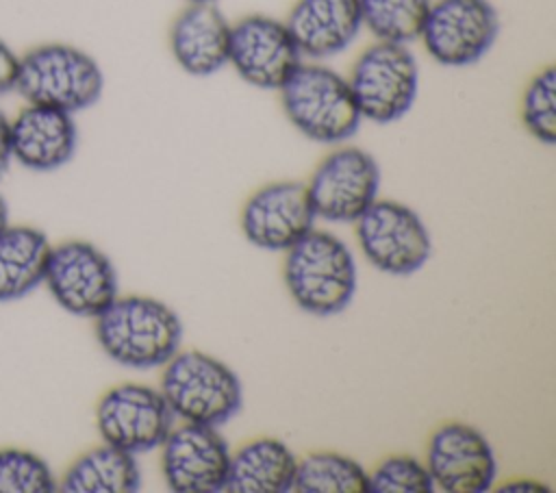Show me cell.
I'll use <instances>...</instances> for the list:
<instances>
[{
	"instance_id": "6da1fadb",
	"label": "cell",
	"mask_w": 556,
	"mask_h": 493,
	"mask_svg": "<svg viewBox=\"0 0 556 493\" xmlns=\"http://www.w3.org/2000/svg\"><path fill=\"white\" fill-rule=\"evenodd\" d=\"M93 319L102 352L130 369L163 367L182 343L180 317L150 295H117Z\"/></svg>"
},
{
	"instance_id": "7a4b0ae2",
	"label": "cell",
	"mask_w": 556,
	"mask_h": 493,
	"mask_svg": "<svg viewBox=\"0 0 556 493\" xmlns=\"http://www.w3.org/2000/svg\"><path fill=\"white\" fill-rule=\"evenodd\" d=\"M282 280L304 313L339 315L356 293V261L345 241L313 228L285 252Z\"/></svg>"
},
{
	"instance_id": "3957f363",
	"label": "cell",
	"mask_w": 556,
	"mask_h": 493,
	"mask_svg": "<svg viewBox=\"0 0 556 493\" xmlns=\"http://www.w3.org/2000/svg\"><path fill=\"white\" fill-rule=\"evenodd\" d=\"M278 96L289 124L315 143H345L363 122L348 78L324 61H302Z\"/></svg>"
},
{
	"instance_id": "277c9868",
	"label": "cell",
	"mask_w": 556,
	"mask_h": 493,
	"mask_svg": "<svg viewBox=\"0 0 556 493\" xmlns=\"http://www.w3.org/2000/svg\"><path fill=\"white\" fill-rule=\"evenodd\" d=\"M13 89L28 104L78 113L102 98L104 72L87 50L50 41L20 56Z\"/></svg>"
},
{
	"instance_id": "5b68a950",
	"label": "cell",
	"mask_w": 556,
	"mask_h": 493,
	"mask_svg": "<svg viewBox=\"0 0 556 493\" xmlns=\"http://www.w3.org/2000/svg\"><path fill=\"white\" fill-rule=\"evenodd\" d=\"M174 417L187 424L219 428L243 406V387L237 374L219 358L200 350L176 352L159 382Z\"/></svg>"
},
{
	"instance_id": "8992f818",
	"label": "cell",
	"mask_w": 556,
	"mask_h": 493,
	"mask_svg": "<svg viewBox=\"0 0 556 493\" xmlns=\"http://www.w3.org/2000/svg\"><path fill=\"white\" fill-rule=\"evenodd\" d=\"M345 78L361 117L374 124L400 122L419 96V65L408 43L374 39Z\"/></svg>"
},
{
	"instance_id": "52a82bcc",
	"label": "cell",
	"mask_w": 556,
	"mask_h": 493,
	"mask_svg": "<svg viewBox=\"0 0 556 493\" xmlns=\"http://www.w3.org/2000/svg\"><path fill=\"white\" fill-rule=\"evenodd\" d=\"M500 28L491 0H432L417 41L434 63L469 67L491 52Z\"/></svg>"
},
{
	"instance_id": "ba28073f",
	"label": "cell",
	"mask_w": 556,
	"mask_h": 493,
	"mask_svg": "<svg viewBox=\"0 0 556 493\" xmlns=\"http://www.w3.org/2000/svg\"><path fill=\"white\" fill-rule=\"evenodd\" d=\"M365 258L382 274L410 276L432 256V239L421 217L395 200H374L354 222Z\"/></svg>"
},
{
	"instance_id": "9c48e42d",
	"label": "cell",
	"mask_w": 556,
	"mask_h": 493,
	"mask_svg": "<svg viewBox=\"0 0 556 493\" xmlns=\"http://www.w3.org/2000/svg\"><path fill=\"white\" fill-rule=\"evenodd\" d=\"M43 285L54 302L76 317L93 319L119 295L111 258L83 239H67L50 248Z\"/></svg>"
},
{
	"instance_id": "30bf717a",
	"label": "cell",
	"mask_w": 556,
	"mask_h": 493,
	"mask_svg": "<svg viewBox=\"0 0 556 493\" xmlns=\"http://www.w3.org/2000/svg\"><path fill=\"white\" fill-rule=\"evenodd\" d=\"M380 167L363 148L339 143L313 169L306 191L315 217L354 224L378 198Z\"/></svg>"
},
{
	"instance_id": "8fae6325",
	"label": "cell",
	"mask_w": 556,
	"mask_h": 493,
	"mask_svg": "<svg viewBox=\"0 0 556 493\" xmlns=\"http://www.w3.org/2000/svg\"><path fill=\"white\" fill-rule=\"evenodd\" d=\"M96 428L102 443L137 456L161 447L174 428V413L156 387L122 382L98 400Z\"/></svg>"
},
{
	"instance_id": "7c38bea8",
	"label": "cell",
	"mask_w": 556,
	"mask_h": 493,
	"mask_svg": "<svg viewBox=\"0 0 556 493\" xmlns=\"http://www.w3.org/2000/svg\"><path fill=\"white\" fill-rule=\"evenodd\" d=\"M302 61L285 20L248 13L230 24L228 65L243 83L278 91Z\"/></svg>"
},
{
	"instance_id": "4fadbf2b",
	"label": "cell",
	"mask_w": 556,
	"mask_h": 493,
	"mask_svg": "<svg viewBox=\"0 0 556 493\" xmlns=\"http://www.w3.org/2000/svg\"><path fill=\"white\" fill-rule=\"evenodd\" d=\"M426 467L434 489L445 493H484L493 486L497 473L489 439L463 421H445L432 430Z\"/></svg>"
},
{
	"instance_id": "5bb4252c",
	"label": "cell",
	"mask_w": 556,
	"mask_h": 493,
	"mask_svg": "<svg viewBox=\"0 0 556 493\" xmlns=\"http://www.w3.org/2000/svg\"><path fill=\"white\" fill-rule=\"evenodd\" d=\"M230 447L213 426L182 424L161 443V471L167 489L176 493L224 491Z\"/></svg>"
},
{
	"instance_id": "9a60e30c",
	"label": "cell",
	"mask_w": 556,
	"mask_h": 493,
	"mask_svg": "<svg viewBox=\"0 0 556 493\" xmlns=\"http://www.w3.org/2000/svg\"><path fill=\"white\" fill-rule=\"evenodd\" d=\"M304 182L276 180L256 189L241 208L243 237L267 252H287L315 228Z\"/></svg>"
},
{
	"instance_id": "2e32d148",
	"label": "cell",
	"mask_w": 556,
	"mask_h": 493,
	"mask_svg": "<svg viewBox=\"0 0 556 493\" xmlns=\"http://www.w3.org/2000/svg\"><path fill=\"white\" fill-rule=\"evenodd\" d=\"M11 154L22 167L33 172H54L72 161L78 146V126L74 113L24 104L9 119Z\"/></svg>"
},
{
	"instance_id": "e0dca14e",
	"label": "cell",
	"mask_w": 556,
	"mask_h": 493,
	"mask_svg": "<svg viewBox=\"0 0 556 493\" xmlns=\"http://www.w3.org/2000/svg\"><path fill=\"white\" fill-rule=\"evenodd\" d=\"M285 24L304 61L332 59L363 33L358 0H295Z\"/></svg>"
},
{
	"instance_id": "ac0fdd59",
	"label": "cell",
	"mask_w": 556,
	"mask_h": 493,
	"mask_svg": "<svg viewBox=\"0 0 556 493\" xmlns=\"http://www.w3.org/2000/svg\"><path fill=\"white\" fill-rule=\"evenodd\" d=\"M230 20L219 4H185L169 26V52L178 67L206 78L228 65Z\"/></svg>"
},
{
	"instance_id": "d6986e66",
	"label": "cell",
	"mask_w": 556,
	"mask_h": 493,
	"mask_svg": "<svg viewBox=\"0 0 556 493\" xmlns=\"http://www.w3.org/2000/svg\"><path fill=\"white\" fill-rule=\"evenodd\" d=\"M298 458L274 437H258L230 452L224 491L228 493H287L293 489Z\"/></svg>"
},
{
	"instance_id": "ffe728a7",
	"label": "cell",
	"mask_w": 556,
	"mask_h": 493,
	"mask_svg": "<svg viewBox=\"0 0 556 493\" xmlns=\"http://www.w3.org/2000/svg\"><path fill=\"white\" fill-rule=\"evenodd\" d=\"M50 248L35 226L7 224L0 230V302L20 300L43 282Z\"/></svg>"
},
{
	"instance_id": "44dd1931",
	"label": "cell",
	"mask_w": 556,
	"mask_h": 493,
	"mask_svg": "<svg viewBox=\"0 0 556 493\" xmlns=\"http://www.w3.org/2000/svg\"><path fill=\"white\" fill-rule=\"evenodd\" d=\"M141 489V469L135 454L113 445L83 452L59 480L63 493H135Z\"/></svg>"
},
{
	"instance_id": "7402d4cb",
	"label": "cell",
	"mask_w": 556,
	"mask_h": 493,
	"mask_svg": "<svg viewBox=\"0 0 556 493\" xmlns=\"http://www.w3.org/2000/svg\"><path fill=\"white\" fill-rule=\"evenodd\" d=\"M291 491L367 493V469L339 452H311L304 458H298Z\"/></svg>"
},
{
	"instance_id": "603a6c76",
	"label": "cell",
	"mask_w": 556,
	"mask_h": 493,
	"mask_svg": "<svg viewBox=\"0 0 556 493\" xmlns=\"http://www.w3.org/2000/svg\"><path fill=\"white\" fill-rule=\"evenodd\" d=\"M430 4L432 0H358L363 30L376 41L413 43L419 39Z\"/></svg>"
},
{
	"instance_id": "cb8c5ba5",
	"label": "cell",
	"mask_w": 556,
	"mask_h": 493,
	"mask_svg": "<svg viewBox=\"0 0 556 493\" xmlns=\"http://www.w3.org/2000/svg\"><path fill=\"white\" fill-rule=\"evenodd\" d=\"M519 119L539 143H556V67H541L523 87Z\"/></svg>"
},
{
	"instance_id": "d4e9b609",
	"label": "cell",
	"mask_w": 556,
	"mask_h": 493,
	"mask_svg": "<svg viewBox=\"0 0 556 493\" xmlns=\"http://www.w3.org/2000/svg\"><path fill=\"white\" fill-rule=\"evenodd\" d=\"M59 480L50 465L24 447H0V493H52Z\"/></svg>"
},
{
	"instance_id": "484cf974",
	"label": "cell",
	"mask_w": 556,
	"mask_h": 493,
	"mask_svg": "<svg viewBox=\"0 0 556 493\" xmlns=\"http://www.w3.org/2000/svg\"><path fill=\"white\" fill-rule=\"evenodd\" d=\"M426 463L410 454H391L367 471V493H432Z\"/></svg>"
},
{
	"instance_id": "4316f807",
	"label": "cell",
	"mask_w": 556,
	"mask_h": 493,
	"mask_svg": "<svg viewBox=\"0 0 556 493\" xmlns=\"http://www.w3.org/2000/svg\"><path fill=\"white\" fill-rule=\"evenodd\" d=\"M17 61L20 56L13 52V48L0 39V96L13 91L15 76H17Z\"/></svg>"
},
{
	"instance_id": "83f0119b",
	"label": "cell",
	"mask_w": 556,
	"mask_h": 493,
	"mask_svg": "<svg viewBox=\"0 0 556 493\" xmlns=\"http://www.w3.org/2000/svg\"><path fill=\"white\" fill-rule=\"evenodd\" d=\"M11 161H13V154H11V130H9V117L0 111V178L9 172Z\"/></svg>"
},
{
	"instance_id": "f1b7e54d",
	"label": "cell",
	"mask_w": 556,
	"mask_h": 493,
	"mask_svg": "<svg viewBox=\"0 0 556 493\" xmlns=\"http://www.w3.org/2000/svg\"><path fill=\"white\" fill-rule=\"evenodd\" d=\"M500 491H541V493H552V489L547 484H543L541 480H532V478H515V480H508L500 486Z\"/></svg>"
},
{
	"instance_id": "f546056e",
	"label": "cell",
	"mask_w": 556,
	"mask_h": 493,
	"mask_svg": "<svg viewBox=\"0 0 556 493\" xmlns=\"http://www.w3.org/2000/svg\"><path fill=\"white\" fill-rule=\"evenodd\" d=\"M7 224H9V208H7L4 198L0 195V230H2Z\"/></svg>"
},
{
	"instance_id": "4dcf8cb0",
	"label": "cell",
	"mask_w": 556,
	"mask_h": 493,
	"mask_svg": "<svg viewBox=\"0 0 556 493\" xmlns=\"http://www.w3.org/2000/svg\"><path fill=\"white\" fill-rule=\"evenodd\" d=\"M185 4H219V0H185Z\"/></svg>"
}]
</instances>
